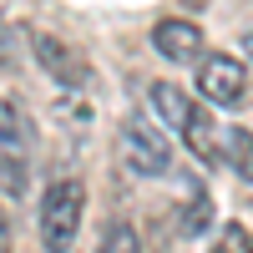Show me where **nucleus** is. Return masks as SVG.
I'll use <instances>...</instances> for the list:
<instances>
[{
	"label": "nucleus",
	"mask_w": 253,
	"mask_h": 253,
	"mask_svg": "<svg viewBox=\"0 0 253 253\" xmlns=\"http://www.w3.org/2000/svg\"><path fill=\"white\" fill-rule=\"evenodd\" d=\"M0 253H10V218L0 213Z\"/></svg>",
	"instance_id": "f8f14e48"
},
{
	"label": "nucleus",
	"mask_w": 253,
	"mask_h": 253,
	"mask_svg": "<svg viewBox=\"0 0 253 253\" xmlns=\"http://www.w3.org/2000/svg\"><path fill=\"white\" fill-rule=\"evenodd\" d=\"M96 253H142L132 223H117V218H112L107 228H101V238H96Z\"/></svg>",
	"instance_id": "1a4fd4ad"
},
{
	"label": "nucleus",
	"mask_w": 253,
	"mask_h": 253,
	"mask_svg": "<svg viewBox=\"0 0 253 253\" xmlns=\"http://www.w3.org/2000/svg\"><path fill=\"white\" fill-rule=\"evenodd\" d=\"M31 56L41 61V71H46L56 86H66V91H81L91 81V61L81 56L71 41H61L51 31H31Z\"/></svg>",
	"instance_id": "39448f33"
},
{
	"label": "nucleus",
	"mask_w": 253,
	"mask_h": 253,
	"mask_svg": "<svg viewBox=\"0 0 253 253\" xmlns=\"http://www.w3.org/2000/svg\"><path fill=\"white\" fill-rule=\"evenodd\" d=\"M26 187H31V126L10 96H0V193L26 198Z\"/></svg>",
	"instance_id": "20e7f679"
},
{
	"label": "nucleus",
	"mask_w": 253,
	"mask_h": 253,
	"mask_svg": "<svg viewBox=\"0 0 253 253\" xmlns=\"http://www.w3.org/2000/svg\"><path fill=\"white\" fill-rule=\"evenodd\" d=\"M117 152H122V162L132 167L137 177H167V167H172V142H167V126L152 122L147 112H132V117L122 122Z\"/></svg>",
	"instance_id": "7ed1b4c3"
},
{
	"label": "nucleus",
	"mask_w": 253,
	"mask_h": 253,
	"mask_svg": "<svg viewBox=\"0 0 253 253\" xmlns=\"http://www.w3.org/2000/svg\"><path fill=\"white\" fill-rule=\"evenodd\" d=\"M81 213H86V187L76 177H56L41 193V213H36V233L46 253H71L81 233Z\"/></svg>",
	"instance_id": "f03ea898"
},
{
	"label": "nucleus",
	"mask_w": 253,
	"mask_h": 253,
	"mask_svg": "<svg viewBox=\"0 0 253 253\" xmlns=\"http://www.w3.org/2000/svg\"><path fill=\"white\" fill-rule=\"evenodd\" d=\"M208 253H253V233H248L243 223H223V233L213 238Z\"/></svg>",
	"instance_id": "9d476101"
},
{
	"label": "nucleus",
	"mask_w": 253,
	"mask_h": 253,
	"mask_svg": "<svg viewBox=\"0 0 253 253\" xmlns=\"http://www.w3.org/2000/svg\"><path fill=\"white\" fill-rule=\"evenodd\" d=\"M243 51H248V61H253V31H248V36H243Z\"/></svg>",
	"instance_id": "ddd939ff"
},
{
	"label": "nucleus",
	"mask_w": 253,
	"mask_h": 253,
	"mask_svg": "<svg viewBox=\"0 0 253 253\" xmlns=\"http://www.w3.org/2000/svg\"><path fill=\"white\" fill-rule=\"evenodd\" d=\"M152 51L162 61H177V66H187V61H198L203 56V31L193 26V20H182V15H167L152 26Z\"/></svg>",
	"instance_id": "0eeeda50"
},
{
	"label": "nucleus",
	"mask_w": 253,
	"mask_h": 253,
	"mask_svg": "<svg viewBox=\"0 0 253 253\" xmlns=\"http://www.w3.org/2000/svg\"><path fill=\"white\" fill-rule=\"evenodd\" d=\"M223 157H228V167H233L243 182H253V132L228 126V132H223Z\"/></svg>",
	"instance_id": "6e6552de"
},
{
	"label": "nucleus",
	"mask_w": 253,
	"mask_h": 253,
	"mask_svg": "<svg viewBox=\"0 0 253 253\" xmlns=\"http://www.w3.org/2000/svg\"><path fill=\"white\" fill-rule=\"evenodd\" d=\"M147 107H152V117L167 126V132H177L187 142V152H193L203 167H213L223 157V132L218 122L203 112V101H193L182 86H172V81H152L147 86Z\"/></svg>",
	"instance_id": "f257e3e1"
},
{
	"label": "nucleus",
	"mask_w": 253,
	"mask_h": 253,
	"mask_svg": "<svg viewBox=\"0 0 253 253\" xmlns=\"http://www.w3.org/2000/svg\"><path fill=\"white\" fill-rule=\"evenodd\" d=\"M208 218H213V198H208V193H193V198H187L182 233H187V238H193V233H203V228H208Z\"/></svg>",
	"instance_id": "9b49d317"
},
{
	"label": "nucleus",
	"mask_w": 253,
	"mask_h": 253,
	"mask_svg": "<svg viewBox=\"0 0 253 253\" xmlns=\"http://www.w3.org/2000/svg\"><path fill=\"white\" fill-rule=\"evenodd\" d=\"M243 86H248L243 61L223 56V51H203L198 56V96L203 101H213V107H238Z\"/></svg>",
	"instance_id": "423d86ee"
}]
</instances>
